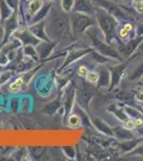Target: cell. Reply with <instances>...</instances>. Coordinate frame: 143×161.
<instances>
[{"label": "cell", "mask_w": 143, "mask_h": 161, "mask_svg": "<svg viewBox=\"0 0 143 161\" xmlns=\"http://www.w3.org/2000/svg\"><path fill=\"white\" fill-rule=\"evenodd\" d=\"M46 32L54 42L64 41L73 37L69 16L63 10L50 9L46 20Z\"/></svg>", "instance_id": "6da1fadb"}, {"label": "cell", "mask_w": 143, "mask_h": 161, "mask_svg": "<svg viewBox=\"0 0 143 161\" xmlns=\"http://www.w3.org/2000/svg\"><path fill=\"white\" fill-rule=\"evenodd\" d=\"M94 16L100 26V30L105 37L106 42L109 44L118 35V19L106 10L98 7L94 11Z\"/></svg>", "instance_id": "7a4b0ae2"}, {"label": "cell", "mask_w": 143, "mask_h": 161, "mask_svg": "<svg viewBox=\"0 0 143 161\" xmlns=\"http://www.w3.org/2000/svg\"><path fill=\"white\" fill-rule=\"evenodd\" d=\"M69 20H71V27L74 36L80 35L88 27L94 25V20L92 19V17L89 14H85V13L73 11L72 14L69 15Z\"/></svg>", "instance_id": "3957f363"}, {"label": "cell", "mask_w": 143, "mask_h": 161, "mask_svg": "<svg viewBox=\"0 0 143 161\" xmlns=\"http://www.w3.org/2000/svg\"><path fill=\"white\" fill-rule=\"evenodd\" d=\"M88 36L91 38V41H92V45L95 47V50L98 52L100 54L104 56H109L112 57V58H116L120 59V56L118 54V52H115L111 46L108 45V43H104L103 41L100 39V36H98V30L96 29L94 32V29L92 27L90 28L89 30L85 31Z\"/></svg>", "instance_id": "277c9868"}, {"label": "cell", "mask_w": 143, "mask_h": 161, "mask_svg": "<svg viewBox=\"0 0 143 161\" xmlns=\"http://www.w3.org/2000/svg\"><path fill=\"white\" fill-rule=\"evenodd\" d=\"M91 1L94 4H96L98 8H101V9L106 10L108 13L113 15L116 19H119V20L125 19L126 14L123 12V10L116 6L114 2L110 1V0H91Z\"/></svg>", "instance_id": "5b68a950"}, {"label": "cell", "mask_w": 143, "mask_h": 161, "mask_svg": "<svg viewBox=\"0 0 143 161\" xmlns=\"http://www.w3.org/2000/svg\"><path fill=\"white\" fill-rule=\"evenodd\" d=\"M14 38L18 39V40L20 41V43H22L24 46H26V45L34 46V45H38V44L41 43L40 39L36 38L29 29L14 31Z\"/></svg>", "instance_id": "8992f818"}, {"label": "cell", "mask_w": 143, "mask_h": 161, "mask_svg": "<svg viewBox=\"0 0 143 161\" xmlns=\"http://www.w3.org/2000/svg\"><path fill=\"white\" fill-rule=\"evenodd\" d=\"M92 84H84V88L82 87V89H80L79 92H77V96H76V100L78 102V104H79L81 108H85L88 104H89V101L91 100V98H92L93 96V92H94V89H93V87L91 86Z\"/></svg>", "instance_id": "52a82bcc"}, {"label": "cell", "mask_w": 143, "mask_h": 161, "mask_svg": "<svg viewBox=\"0 0 143 161\" xmlns=\"http://www.w3.org/2000/svg\"><path fill=\"white\" fill-rule=\"evenodd\" d=\"M29 30L36 38H38L41 41H50L47 32H46V22L45 20H40V22L32 24L29 28Z\"/></svg>", "instance_id": "ba28073f"}, {"label": "cell", "mask_w": 143, "mask_h": 161, "mask_svg": "<svg viewBox=\"0 0 143 161\" xmlns=\"http://www.w3.org/2000/svg\"><path fill=\"white\" fill-rule=\"evenodd\" d=\"M142 40H143V36H139V37H137L136 39H134V40L129 41L128 43L124 44V45H121L120 46V53L125 57H129L137 50L138 46L140 45V43L142 42Z\"/></svg>", "instance_id": "9c48e42d"}, {"label": "cell", "mask_w": 143, "mask_h": 161, "mask_svg": "<svg viewBox=\"0 0 143 161\" xmlns=\"http://www.w3.org/2000/svg\"><path fill=\"white\" fill-rule=\"evenodd\" d=\"M73 11L85 13V14L89 15H94V9H93L92 4L90 3V0H75Z\"/></svg>", "instance_id": "30bf717a"}, {"label": "cell", "mask_w": 143, "mask_h": 161, "mask_svg": "<svg viewBox=\"0 0 143 161\" xmlns=\"http://www.w3.org/2000/svg\"><path fill=\"white\" fill-rule=\"evenodd\" d=\"M54 43H51L50 41H43V42L41 41V43L36 45V51H38V57H41V58L47 57L51 53Z\"/></svg>", "instance_id": "8fae6325"}, {"label": "cell", "mask_w": 143, "mask_h": 161, "mask_svg": "<svg viewBox=\"0 0 143 161\" xmlns=\"http://www.w3.org/2000/svg\"><path fill=\"white\" fill-rule=\"evenodd\" d=\"M43 0H29L27 6V12L30 17H33L34 15L42 9Z\"/></svg>", "instance_id": "7c38bea8"}, {"label": "cell", "mask_w": 143, "mask_h": 161, "mask_svg": "<svg viewBox=\"0 0 143 161\" xmlns=\"http://www.w3.org/2000/svg\"><path fill=\"white\" fill-rule=\"evenodd\" d=\"M6 20L7 22H6V26H4V27H6V37L8 38L12 32H14L15 31V29H16V27H17L18 22L16 19V15H15L14 13H13L11 16H10L9 19H7Z\"/></svg>", "instance_id": "4fadbf2b"}, {"label": "cell", "mask_w": 143, "mask_h": 161, "mask_svg": "<svg viewBox=\"0 0 143 161\" xmlns=\"http://www.w3.org/2000/svg\"><path fill=\"white\" fill-rule=\"evenodd\" d=\"M50 9H51V3H50V2H48L46 6H43L42 9H41L40 11H38L34 15V16L32 17V20H31V23H32V24H35V23H38V22H40V20L44 19L48 15V13H49V11H50Z\"/></svg>", "instance_id": "5bb4252c"}, {"label": "cell", "mask_w": 143, "mask_h": 161, "mask_svg": "<svg viewBox=\"0 0 143 161\" xmlns=\"http://www.w3.org/2000/svg\"><path fill=\"white\" fill-rule=\"evenodd\" d=\"M11 9L12 8L7 3L6 0H0V17H1V19L6 20L11 16L13 14Z\"/></svg>", "instance_id": "9a60e30c"}, {"label": "cell", "mask_w": 143, "mask_h": 161, "mask_svg": "<svg viewBox=\"0 0 143 161\" xmlns=\"http://www.w3.org/2000/svg\"><path fill=\"white\" fill-rule=\"evenodd\" d=\"M24 85V77H18L14 80L13 83H11L9 86V92L11 93H16L20 90V88Z\"/></svg>", "instance_id": "2e32d148"}, {"label": "cell", "mask_w": 143, "mask_h": 161, "mask_svg": "<svg viewBox=\"0 0 143 161\" xmlns=\"http://www.w3.org/2000/svg\"><path fill=\"white\" fill-rule=\"evenodd\" d=\"M67 125H69L71 128H78V127H80V125H81V118H80V116L77 115V114H72V115L69 116Z\"/></svg>", "instance_id": "e0dca14e"}, {"label": "cell", "mask_w": 143, "mask_h": 161, "mask_svg": "<svg viewBox=\"0 0 143 161\" xmlns=\"http://www.w3.org/2000/svg\"><path fill=\"white\" fill-rule=\"evenodd\" d=\"M94 125L96 126V128L98 129V130H100L101 132H104V133L106 134H110V136H113V132L111 130L110 128L106 125L104 121L100 120V119H94Z\"/></svg>", "instance_id": "ac0fdd59"}, {"label": "cell", "mask_w": 143, "mask_h": 161, "mask_svg": "<svg viewBox=\"0 0 143 161\" xmlns=\"http://www.w3.org/2000/svg\"><path fill=\"white\" fill-rule=\"evenodd\" d=\"M24 54L27 56H30L33 60H38V54L36 48L33 47V45H26L24 46Z\"/></svg>", "instance_id": "d6986e66"}, {"label": "cell", "mask_w": 143, "mask_h": 161, "mask_svg": "<svg viewBox=\"0 0 143 161\" xmlns=\"http://www.w3.org/2000/svg\"><path fill=\"white\" fill-rule=\"evenodd\" d=\"M61 1V9L64 12L69 13L73 11L75 4V0H60Z\"/></svg>", "instance_id": "ffe728a7"}, {"label": "cell", "mask_w": 143, "mask_h": 161, "mask_svg": "<svg viewBox=\"0 0 143 161\" xmlns=\"http://www.w3.org/2000/svg\"><path fill=\"white\" fill-rule=\"evenodd\" d=\"M85 79H87V82L90 83V84H97L98 80H100V73L96 71H89L88 74L85 75Z\"/></svg>", "instance_id": "44dd1931"}, {"label": "cell", "mask_w": 143, "mask_h": 161, "mask_svg": "<svg viewBox=\"0 0 143 161\" xmlns=\"http://www.w3.org/2000/svg\"><path fill=\"white\" fill-rule=\"evenodd\" d=\"M109 80H110V77H109L108 71L105 69H103L100 73V80H98V83H100V86H106V85L109 84Z\"/></svg>", "instance_id": "7402d4cb"}, {"label": "cell", "mask_w": 143, "mask_h": 161, "mask_svg": "<svg viewBox=\"0 0 143 161\" xmlns=\"http://www.w3.org/2000/svg\"><path fill=\"white\" fill-rule=\"evenodd\" d=\"M122 70H123V66H119V67H118V73H116V70H115V68L113 69V72H112V80H113V82H112V86H114V85H115L116 83L119 82V80H120V75H121V73H122Z\"/></svg>", "instance_id": "603a6c76"}, {"label": "cell", "mask_w": 143, "mask_h": 161, "mask_svg": "<svg viewBox=\"0 0 143 161\" xmlns=\"http://www.w3.org/2000/svg\"><path fill=\"white\" fill-rule=\"evenodd\" d=\"M82 54H84V51H76V54H75V56H74V52L69 53V56H71V58H69L67 60H65V64H64V66H63V67H65L66 64H69V62L73 61L74 59H76V58H78V57H80V56L82 55Z\"/></svg>", "instance_id": "cb8c5ba5"}, {"label": "cell", "mask_w": 143, "mask_h": 161, "mask_svg": "<svg viewBox=\"0 0 143 161\" xmlns=\"http://www.w3.org/2000/svg\"><path fill=\"white\" fill-rule=\"evenodd\" d=\"M142 74H143V64H140V66L136 69V71H135L134 73L130 75V80H135V79H138V77H140Z\"/></svg>", "instance_id": "d4e9b609"}, {"label": "cell", "mask_w": 143, "mask_h": 161, "mask_svg": "<svg viewBox=\"0 0 143 161\" xmlns=\"http://www.w3.org/2000/svg\"><path fill=\"white\" fill-rule=\"evenodd\" d=\"M12 75H13V72H11V71H7V72H3V73L0 74V85H2L4 82H7Z\"/></svg>", "instance_id": "484cf974"}, {"label": "cell", "mask_w": 143, "mask_h": 161, "mask_svg": "<svg viewBox=\"0 0 143 161\" xmlns=\"http://www.w3.org/2000/svg\"><path fill=\"white\" fill-rule=\"evenodd\" d=\"M123 126H124V128L127 129V130H132L134 128H136V126H135V121L129 120V119H124Z\"/></svg>", "instance_id": "4316f807"}, {"label": "cell", "mask_w": 143, "mask_h": 161, "mask_svg": "<svg viewBox=\"0 0 143 161\" xmlns=\"http://www.w3.org/2000/svg\"><path fill=\"white\" fill-rule=\"evenodd\" d=\"M118 33H119V37L121 38L122 40H126V39L129 37V31H127L126 29H124V28H121V29L118 31Z\"/></svg>", "instance_id": "83f0119b"}, {"label": "cell", "mask_w": 143, "mask_h": 161, "mask_svg": "<svg viewBox=\"0 0 143 161\" xmlns=\"http://www.w3.org/2000/svg\"><path fill=\"white\" fill-rule=\"evenodd\" d=\"M88 72H89V70L85 66H80L79 69H78V74L80 75V76H84L85 77V75L88 74Z\"/></svg>", "instance_id": "f1b7e54d"}, {"label": "cell", "mask_w": 143, "mask_h": 161, "mask_svg": "<svg viewBox=\"0 0 143 161\" xmlns=\"http://www.w3.org/2000/svg\"><path fill=\"white\" fill-rule=\"evenodd\" d=\"M134 8L138 13H143V2H140V3H134Z\"/></svg>", "instance_id": "f546056e"}, {"label": "cell", "mask_w": 143, "mask_h": 161, "mask_svg": "<svg viewBox=\"0 0 143 161\" xmlns=\"http://www.w3.org/2000/svg\"><path fill=\"white\" fill-rule=\"evenodd\" d=\"M134 121H135V126L136 127H142L143 126V119L142 118L137 117Z\"/></svg>", "instance_id": "4dcf8cb0"}, {"label": "cell", "mask_w": 143, "mask_h": 161, "mask_svg": "<svg viewBox=\"0 0 143 161\" xmlns=\"http://www.w3.org/2000/svg\"><path fill=\"white\" fill-rule=\"evenodd\" d=\"M123 28L130 32V31L134 29V26H132V24H130V23H125V25L123 26Z\"/></svg>", "instance_id": "1f68e13d"}, {"label": "cell", "mask_w": 143, "mask_h": 161, "mask_svg": "<svg viewBox=\"0 0 143 161\" xmlns=\"http://www.w3.org/2000/svg\"><path fill=\"white\" fill-rule=\"evenodd\" d=\"M143 53V40H142V42L140 43V45L138 46V48H137V54L138 55H140V54H142Z\"/></svg>", "instance_id": "d6a6232c"}, {"label": "cell", "mask_w": 143, "mask_h": 161, "mask_svg": "<svg viewBox=\"0 0 143 161\" xmlns=\"http://www.w3.org/2000/svg\"><path fill=\"white\" fill-rule=\"evenodd\" d=\"M137 100L141 101V102H143V92H140L137 95Z\"/></svg>", "instance_id": "836d02e7"}, {"label": "cell", "mask_w": 143, "mask_h": 161, "mask_svg": "<svg viewBox=\"0 0 143 161\" xmlns=\"http://www.w3.org/2000/svg\"><path fill=\"white\" fill-rule=\"evenodd\" d=\"M136 154H140V155L143 156V145H142L141 147H139V149H138L137 152H136Z\"/></svg>", "instance_id": "e575fe53"}, {"label": "cell", "mask_w": 143, "mask_h": 161, "mask_svg": "<svg viewBox=\"0 0 143 161\" xmlns=\"http://www.w3.org/2000/svg\"><path fill=\"white\" fill-rule=\"evenodd\" d=\"M134 3H140V2H143V0H132Z\"/></svg>", "instance_id": "d590c367"}, {"label": "cell", "mask_w": 143, "mask_h": 161, "mask_svg": "<svg viewBox=\"0 0 143 161\" xmlns=\"http://www.w3.org/2000/svg\"><path fill=\"white\" fill-rule=\"evenodd\" d=\"M47 2H50V3H53V2H56L57 0H46Z\"/></svg>", "instance_id": "8d00e7d4"}, {"label": "cell", "mask_w": 143, "mask_h": 161, "mask_svg": "<svg viewBox=\"0 0 143 161\" xmlns=\"http://www.w3.org/2000/svg\"><path fill=\"white\" fill-rule=\"evenodd\" d=\"M126 1H128V0H126Z\"/></svg>", "instance_id": "74e56055"}]
</instances>
